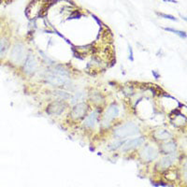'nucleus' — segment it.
<instances>
[{"label": "nucleus", "instance_id": "f257e3e1", "mask_svg": "<svg viewBox=\"0 0 187 187\" xmlns=\"http://www.w3.org/2000/svg\"><path fill=\"white\" fill-rule=\"evenodd\" d=\"M45 80L53 86H63L68 83L69 74L61 66L49 69L45 74Z\"/></svg>", "mask_w": 187, "mask_h": 187}, {"label": "nucleus", "instance_id": "f03ea898", "mask_svg": "<svg viewBox=\"0 0 187 187\" xmlns=\"http://www.w3.org/2000/svg\"><path fill=\"white\" fill-rule=\"evenodd\" d=\"M138 133H139V127L132 122L126 123L119 127H117L113 131L114 136L118 138H123L129 136H135L138 135Z\"/></svg>", "mask_w": 187, "mask_h": 187}, {"label": "nucleus", "instance_id": "7ed1b4c3", "mask_svg": "<svg viewBox=\"0 0 187 187\" xmlns=\"http://www.w3.org/2000/svg\"><path fill=\"white\" fill-rule=\"evenodd\" d=\"M25 50L23 45L21 43H17L12 48V50H11V53H10L11 60L15 64L22 63V61L25 59Z\"/></svg>", "mask_w": 187, "mask_h": 187}, {"label": "nucleus", "instance_id": "20e7f679", "mask_svg": "<svg viewBox=\"0 0 187 187\" xmlns=\"http://www.w3.org/2000/svg\"><path fill=\"white\" fill-rule=\"evenodd\" d=\"M140 156H141V158L144 161L151 162V161L156 159V157L158 156V151L155 148L151 147L150 145H147L142 149L141 151H140Z\"/></svg>", "mask_w": 187, "mask_h": 187}, {"label": "nucleus", "instance_id": "39448f33", "mask_svg": "<svg viewBox=\"0 0 187 187\" xmlns=\"http://www.w3.org/2000/svg\"><path fill=\"white\" fill-rule=\"evenodd\" d=\"M66 108V104L61 101H54L47 107V113L49 115H60Z\"/></svg>", "mask_w": 187, "mask_h": 187}, {"label": "nucleus", "instance_id": "423d86ee", "mask_svg": "<svg viewBox=\"0 0 187 187\" xmlns=\"http://www.w3.org/2000/svg\"><path fill=\"white\" fill-rule=\"evenodd\" d=\"M119 112H120V110L118 106H117L116 104H111L104 115L103 124H110L112 120H114L116 117L119 115Z\"/></svg>", "mask_w": 187, "mask_h": 187}, {"label": "nucleus", "instance_id": "0eeeda50", "mask_svg": "<svg viewBox=\"0 0 187 187\" xmlns=\"http://www.w3.org/2000/svg\"><path fill=\"white\" fill-rule=\"evenodd\" d=\"M145 141V138L144 137H138L133 139H129V140H126L124 141V143L123 144V151H130L133 150L137 147L141 146Z\"/></svg>", "mask_w": 187, "mask_h": 187}, {"label": "nucleus", "instance_id": "6e6552de", "mask_svg": "<svg viewBox=\"0 0 187 187\" xmlns=\"http://www.w3.org/2000/svg\"><path fill=\"white\" fill-rule=\"evenodd\" d=\"M37 67H38V64L36 61V58H35L32 54H29L25 62V66H23L25 72L28 75H31L35 73V71L37 70Z\"/></svg>", "mask_w": 187, "mask_h": 187}, {"label": "nucleus", "instance_id": "1a4fd4ad", "mask_svg": "<svg viewBox=\"0 0 187 187\" xmlns=\"http://www.w3.org/2000/svg\"><path fill=\"white\" fill-rule=\"evenodd\" d=\"M87 112V105L85 103H79L73 108L71 115L74 119H81L86 115Z\"/></svg>", "mask_w": 187, "mask_h": 187}, {"label": "nucleus", "instance_id": "9d476101", "mask_svg": "<svg viewBox=\"0 0 187 187\" xmlns=\"http://www.w3.org/2000/svg\"><path fill=\"white\" fill-rule=\"evenodd\" d=\"M97 119H98V111L95 110L91 112V114L89 116H87L85 120H84V125L88 128H93L96 125V124L97 123Z\"/></svg>", "mask_w": 187, "mask_h": 187}, {"label": "nucleus", "instance_id": "9b49d317", "mask_svg": "<svg viewBox=\"0 0 187 187\" xmlns=\"http://www.w3.org/2000/svg\"><path fill=\"white\" fill-rule=\"evenodd\" d=\"M174 154H171V155H168L167 156H165L164 158H162L160 160V162L158 163V167H160V168L162 169H167L171 165H172V163L174 161Z\"/></svg>", "mask_w": 187, "mask_h": 187}, {"label": "nucleus", "instance_id": "f8f14e48", "mask_svg": "<svg viewBox=\"0 0 187 187\" xmlns=\"http://www.w3.org/2000/svg\"><path fill=\"white\" fill-rule=\"evenodd\" d=\"M176 149H177V144L174 141H169V142H167V143L162 145V151L166 155L174 154Z\"/></svg>", "mask_w": 187, "mask_h": 187}, {"label": "nucleus", "instance_id": "ddd939ff", "mask_svg": "<svg viewBox=\"0 0 187 187\" xmlns=\"http://www.w3.org/2000/svg\"><path fill=\"white\" fill-rule=\"evenodd\" d=\"M154 137L159 140H166V139L171 138L173 136L170 132H168L167 130H158V131L154 133Z\"/></svg>", "mask_w": 187, "mask_h": 187}, {"label": "nucleus", "instance_id": "4468645a", "mask_svg": "<svg viewBox=\"0 0 187 187\" xmlns=\"http://www.w3.org/2000/svg\"><path fill=\"white\" fill-rule=\"evenodd\" d=\"M164 29H165L166 31L174 33L175 35H177V36H179L182 39H186V32H183V31H181V30H176V29L170 28V27H165Z\"/></svg>", "mask_w": 187, "mask_h": 187}, {"label": "nucleus", "instance_id": "2eb2a0df", "mask_svg": "<svg viewBox=\"0 0 187 187\" xmlns=\"http://www.w3.org/2000/svg\"><path fill=\"white\" fill-rule=\"evenodd\" d=\"M84 98V93L83 92H80V93H77L75 97L72 98V103H75L77 101H80V100H83Z\"/></svg>", "mask_w": 187, "mask_h": 187}, {"label": "nucleus", "instance_id": "dca6fc26", "mask_svg": "<svg viewBox=\"0 0 187 187\" xmlns=\"http://www.w3.org/2000/svg\"><path fill=\"white\" fill-rule=\"evenodd\" d=\"M157 15H159L160 17L164 18V19H168V20H171V21H174V22H177L178 20L175 18L174 16L170 15V14H165V13H160V12H157Z\"/></svg>", "mask_w": 187, "mask_h": 187}, {"label": "nucleus", "instance_id": "f3484780", "mask_svg": "<svg viewBox=\"0 0 187 187\" xmlns=\"http://www.w3.org/2000/svg\"><path fill=\"white\" fill-rule=\"evenodd\" d=\"M124 143V141H117V142H114L110 145H109L108 149L109 150H116V149H118L121 145H123Z\"/></svg>", "mask_w": 187, "mask_h": 187}, {"label": "nucleus", "instance_id": "a211bd4d", "mask_svg": "<svg viewBox=\"0 0 187 187\" xmlns=\"http://www.w3.org/2000/svg\"><path fill=\"white\" fill-rule=\"evenodd\" d=\"M6 48H7V46L5 44L4 41H2L1 39H0V55L3 54L6 51Z\"/></svg>", "mask_w": 187, "mask_h": 187}, {"label": "nucleus", "instance_id": "6ab92c4d", "mask_svg": "<svg viewBox=\"0 0 187 187\" xmlns=\"http://www.w3.org/2000/svg\"><path fill=\"white\" fill-rule=\"evenodd\" d=\"M56 96H60L62 98H67L69 97V95H67V93H65V92H62V91H57L55 92Z\"/></svg>", "mask_w": 187, "mask_h": 187}, {"label": "nucleus", "instance_id": "aec40b11", "mask_svg": "<svg viewBox=\"0 0 187 187\" xmlns=\"http://www.w3.org/2000/svg\"><path fill=\"white\" fill-rule=\"evenodd\" d=\"M128 51H129V60L130 61H134V57H133V49L132 47L128 44Z\"/></svg>", "mask_w": 187, "mask_h": 187}, {"label": "nucleus", "instance_id": "412c9836", "mask_svg": "<svg viewBox=\"0 0 187 187\" xmlns=\"http://www.w3.org/2000/svg\"><path fill=\"white\" fill-rule=\"evenodd\" d=\"M153 75L155 76V78L156 79V80H158L159 79V77H160V75L155 71V70H153Z\"/></svg>", "mask_w": 187, "mask_h": 187}, {"label": "nucleus", "instance_id": "4be33fe9", "mask_svg": "<svg viewBox=\"0 0 187 187\" xmlns=\"http://www.w3.org/2000/svg\"><path fill=\"white\" fill-rule=\"evenodd\" d=\"M164 2H170V3H177L176 0H163Z\"/></svg>", "mask_w": 187, "mask_h": 187}]
</instances>
